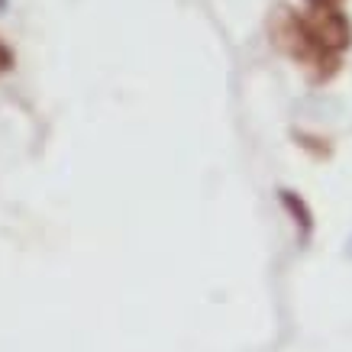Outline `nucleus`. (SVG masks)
Listing matches in <instances>:
<instances>
[{
  "mask_svg": "<svg viewBox=\"0 0 352 352\" xmlns=\"http://www.w3.org/2000/svg\"><path fill=\"white\" fill-rule=\"evenodd\" d=\"M310 3H314V7H340L342 0H310Z\"/></svg>",
  "mask_w": 352,
  "mask_h": 352,
  "instance_id": "3",
  "label": "nucleus"
},
{
  "mask_svg": "<svg viewBox=\"0 0 352 352\" xmlns=\"http://www.w3.org/2000/svg\"><path fill=\"white\" fill-rule=\"evenodd\" d=\"M294 30H298V39H304L320 55L342 52L352 43V26L336 7H314V10L300 13L294 20Z\"/></svg>",
  "mask_w": 352,
  "mask_h": 352,
  "instance_id": "1",
  "label": "nucleus"
},
{
  "mask_svg": "<svg viewBox=\"0 0 352 352\" xmlns=\"http://www.w3.org/2000/svg\"><path fill=\"white\" fill-rule=\"evenodd\" d=\"M10 68H13V52L0 43V75H3V72H10Z\"/></svg>",
  "mask_w": 352,
  "mask_h": 352,
  "instance_id": "2",
  "label": "nucleus"
}]
</instances>
